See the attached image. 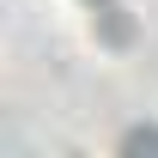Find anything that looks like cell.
<instances>
[{
    "label": "cell",
    "instance_id": "cell-1",
    "mask_svg": "<svg viewBox=\"0 0 158 158\" xmlns=\"http://www.w3.org/2000/svg\"><path fill=\"white\" fill-rule=\"evenodd\" d=\"M98 31H103V43H128V37H134V19L110 0V6H98Z\"/></svg>",
    "mask_w": 158,
    "mask_h": 158
},
{
    "label": "cell",
    "instance_id": "cell-2",
    "mask_svg": "<svg viewBox=\"0 0 158 158\" xmlns=\"http://www.w3.org/2000/svg\"><path fill=\"white\" fill-rule=\"evenodd\" d=\"M140 146L158 152V128H134V134H122V152H140Z\"/></svg>",
    "mask_w": 158,
    "mask_h": 158
},
{
    "label": "cell",
    "instance_id": "cell-3",
    "mask_svg": "<svg viewBox=\"0 0 158 158\" xmlns=\"http://www.w3.org/2000/svg\"><path fill=\"white\" fill-rule=\"evenodd\" d=\"M85 6H110V0H85Z\"/></svg>",
    "mask_w": 158,
    "mask_h": 158
}]
</instances>
